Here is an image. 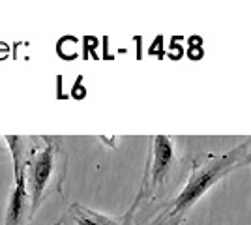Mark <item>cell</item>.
<instances>
[{
	"label": "cell",
	"mask_w": 251,
	"mask_h": 225,
	"mask_svg": "<svg viewBox=\"0 0 251 225\" xmlns=\"http://www.w3.org/2000/svg\"><path fill=\"white\" fill-rule=\"evenodd\" d=\"M6 141L11 160H19L25 167L30 212L34 218L47 199L62 197L68 156L60 137L54 135H8Z\"/></svg>",
	"instance_id": "1"
},
{
	"label": "cell",
	"mask_w": 251,
	"mask_h": 225,
	"mask_svg": "<svg viewBox=\"0 0 251 225\" xmlns=\"http://www.w3.org/2000/svg\"><path fill=\"white\" fill-rule=\"evenodd\" d=\"M244 143L227 150L223 154L214 152H199L189 158L186 178L180 186V192L175 193L167 203L163 204L156 216L147 225H169L175 220L184 222L193 204L199 201L212 186L221 182L225 176L242 167L244 161Z\"/></svg>",
	"instance_id": "3"
},
{
	"label": "cell",
	"mask_w": 251,
	"mask_h": 225,
	"mask_svg": "<svg viewBox=\"0 0 251 225\" xmlns=\"http://www.w3.org/2000/svg\"><path fill=\"white\" fill-rule=\"evenodd\" d=\"M62 225H75V224L72 222V218H70V216L64 214V216H62Z\"/></svg>",
	"instance_id": "7"
},
{
	"label": "cell",
	"mask_w": 251,
	"mask_h": 225,
	"mask_svg": "<svg viewBox=\"0 0 251 225\" xmlns=\"http://www.w3.org/2000/svg\"><path fill=\"white\" fill-rule=\"evenodd\" d=\"M244 143V149H246V154H244V161H242V167H248L251 165V137L242 141Z\"/></svg>",
	"instance_id": "6"
},
{
	"label": "cell",
	"mask_w": 251,
	"mask_h": 225,
	"mask_svg": "<svg viewBox=\"0 0 251 225\" xmlns=\"http://www.w3.org/2000/svg\"><path fill=\"white\" fill-rule=\"evenodd\" d=\"M182 224H184V222H180V220H175V222H171L169 225H182Z\"/></svg>",
	"instance_id": "8"
},
{
	"label": "cell",
	"mask_w": 251,
	"mask_h": 225,
	"mask_svg": "<svg viewBox=\"0 0 251 225\" xmlns=\"http://www.w3.org/2000/svg\"><path fill=\"white\" fill-rule=\"evenodd\" d=\"M13 190H11L8 210H6V224L4 225H26L32 220L30 195L25 178V167L19 160H13Z\"/></svg>",
	"instance_id": "4"
},
{
	"label": "cell",
	"mask_w": 251,
	"mask_h": 225,
	"mask_svg": "<svg viewBox=\"0 0 251 225\" xmlns=\"http://www.w3.org/2000/svg\"><path fill=\"white\" fill-rule=\"evenodd\" d=\"M188 163H182L176 156V145L169 135H152L148 149L145 175L139 186L129 214L135 216L137 225H147L156 212L173 197L175 188H180Z\"/></svg>",
	"instance_id": "2"
},
{
	"label": "cell",
	"mask_w": 251,
	"mask_h": 225,
	"mask_svg": "<svg viewBox=\"0 0 251 225\" xmlns=\"http://www.w3.org/2000/svg\"><path fill=\"white\" fill-rule=\"evenodd\" d=\"M54 225H62V218H60V220H58V222H56Z\"/></svg>",
	"instance_id": "9"
},
{
	"label": "cell",
	"mask_w": 251,
	"mask_h": 225,
	"mask_svg": "<svg viewBox=\"0 0 251 225\" xmlns=\"http://www.w3.org/2000/svg\"><path fill=\"white\" fill-rule=\"evenodd\" d=\"M68 216L72 218L75 225H137L135 216L126 212L120 218L101 214L98 210H92L81 203H72L68 208Z\"/></svg>",
	"instance_id": "5"
}]
</instances>
